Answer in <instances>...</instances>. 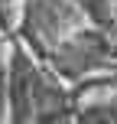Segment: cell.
<instances>
[{"label":"cell","instance_id":"1","mask_svg":"<svg viewBox=\"0 0 117 124\" xmlns=\"http://www.w3.org/2000/svg\"><path fill=\"white\" fill-rule=\"evenodd\" d=\"M46 65L65 82H85L117 72V30L85 23L46 56Z\"/></svg>","mask_w":117,"mask_h":124},{"label":"cell","instance_id":"2","mask_svg":"<svg viewBox=\"0 0 117 124\" xmlns=\"http://www.w3.org/2000/svg\"><path fill=\"white\" fill-rule=\"evenodd\" d=\"M85 23H91V20L81 13V7L75 0H23L13 36L36 59L46 62V56L55 49L62 39L72 36Z\"/></svg>","mask_w":117,"mask_h":124},{"label":"cell","instance_id":"3","mask_svg":"<svg viewBox=\"0 0 117 124\" xmlns=\"http://www.w3.org/2000/svg\"><path fill=\"white\" fill-rule=\"evenodd\" d=\"M46 62L36 59L16 36H10V78H7V124H33L39 92L46 78Z\"/></svg>","mask_w":117,"mask_h":124},{"label":"cell","instance_id":"4","mask_svg":"<svg viewBox=\"0 0 117 124\" xmlns=\"http://www.w3.org/2000/svg\"><path fill=\"white\" fill-rule=\"evenodd\" d=\"M75 124H117V85L107 88V95L98 98H81Z\"/></svg>","mask_w":117,"mask_h":124},{"label":"cell","instance_id":"5","mask_svg":"<svg viewBox=\"0 0 117 124\" xmlns=\"http://www.w3.org/2000/svg\"><path fill=\"white\" fill-rule=\"evenodd\" d=\"M7 78H10V33H0V124H7Z\"/></svg>","mask_w":117,"mask_h":124},{"label":"cell","instance_id":"6","mask_svg":"<svg viewBox=\"0 0 117 124\" xmlns=\"http://www.w3.org/2000/svg\"><path fill=\"white\" fill-rule=\"evenodd\" d=\"M114 23H117V7H114Z\"/></svg>","mask_w":117,"mask_h":124}]
</instances>
